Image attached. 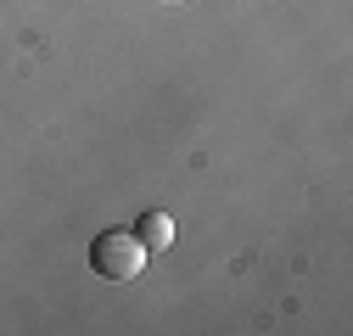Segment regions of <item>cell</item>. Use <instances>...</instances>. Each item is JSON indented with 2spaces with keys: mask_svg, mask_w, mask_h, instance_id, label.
Segmentation results:
<instances>
[{
  "mask_svg": "<svg viewBox=\"0 0 353 336\" xmlns=\"http://www.w3.org/2000/svg\"><path fill=\"white\" fill-rule=\"evenodd\" d=\"M141 264H146V246H141V235L135 230H101L96 241H90V269L101 275V280H135L141 275Z\"/></svg>",
  "mask_w": 353,
  "mask_h": 336,
  "instance_id": "obj_1",
  "label": "cell"
},
{
  "mask_svg": "<svg viewBox=\"0 0 353 336\" xmlns=\"http://www.w3.org/2000/svg\"><path fill=\"white\" fill-rule=\"evenodd\" d=\"M135 235H141V246H146V252H163V246L174 241V224H168L163 213H146V219L135 224Z\"/></svg>",
  "mask_w": 353,
  "mask_h": 336,
  "instance_id": "obj_2",
  "label": "cell"
}]
</instances>
